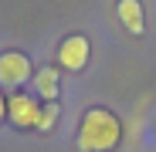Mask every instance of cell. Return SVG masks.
<instances>
[{"mask_svg":"<svg viewBox=\"0 0 156 152\" xmlns=\"http://www.w3.org/2000/svg\"><path fill=\"white\" fill-rule=\"evenodd\" d=\"M37 115H41V101L34 95H24V91H14L7 98V118L17 125V129H34L37 125Z\"/></svg>","mask_w":156,"mask_h":152,"instance_id":"3957f363","label":"cell"},{"mask_svg":"<svg viewBox=\"0 0 156 152\" xmlns=\"http://www.w3.org/2000/svg\"><path fill=\"white\" fill-rule=\"evenodd\" d=\"M115 14H119V20L126 24L129 34H143L146 20H143V4H139V0H119Z\"/></svg>","mask_w":156,"mask_h":152,"instance_id":"8992f818","label":"cell"},{"mask_svg":"<svg viewBox=\"0 0 156 152\" xmlns=\"http://www.w3.org/2000/svg\"><path fill=\"white\" fill-rule=\"evenodd\" d=\"M7 118V98H4V91H0V122Z\"/></svg>","mask_w":156,"mask_h":152,"instance_id":"ba28073f","label":"cell"},{"mask_svg":"<svg viewBox=\"0 0 156 152\" xmlns=\"http://www.w3.org/2000/svg\"><path fill=\"white\" fill-rule=\"evenodd\" d=\"M55 125H58V101H44V105H41V115H37V125H34V129H37V132H51Z\"/></svg>","mask_w":156,"mask_h":152,"instance_id":"52a82bcc","label":"cell"},{"mask_svg":"<svg viewBox=\"0 0 156 152\" xmlns=\"http://www.w3.org/2000/svg\"><path fill=\"white\" fill-rule=\"evenodd\" d=\"M122 139V125L109 108H88L78 125V145L82 152H112Z\"/></svg>","mask_w":156,"mask_h":152,"instance_id":"6da1fadb","label":"cell"},{"mask_svg":"<svg viewBox=\"0 0 156 152\" xmlns=\"http://www.w3.org/2000/svg\"><path fill=\"white\" fill-rule=\"evenodd\" d=\"M31 78H34V71H31L27 54H20V51H4L0 54V85L4 88H20Z\"/></svg>","mask_w":156,"mask_h":152,"instance_id":"7a4b0ae2","label":"cell"},{"mask_svg":"<svg viewBox=\"0 0 156 152\" xmlns=\"http://www.w3.org/2000/svg\"><path fill=\"white\" fill-rule=\"evenodd\" d=\"M31 81H34V91H37L41 101H58L61 81H58V71H55V68H41V71H34Z\"/></svg>","mask_w":156,"mask_h":152,"instance_id":"5b68a950","label":"cell"},{"mask_svg":"<svg viewBox=\"0 0 156 152\" xmlns=\"http://www.w3.org/2000/svg\"><path fill=\"white\" fill-rule=\"evenodd\" d=\"M88 54H92L88 37H85V34H71V37H65L61 47H58V64H61L65 71H82V68L88 64Z\"/></svg>","mask_w":156,"mask_h":152,"instance_id":"277c9868","label":"cell"}]
</instances>
